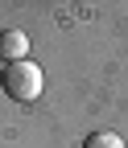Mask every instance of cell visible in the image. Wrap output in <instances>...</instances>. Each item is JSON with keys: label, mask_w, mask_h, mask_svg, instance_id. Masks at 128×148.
I'll use <instances>...</instances> for the list:
<instances>
[{"label": "cell", "mask_w": 128, "mask_h": 148, "mask_svg": "<svg viewBox=\"0 0 128 148\" xmlns=\"http://www.w3.org/2000/svg\"><path fill=\"white\" fill-rule=\"evenodd\" d=\"M0 82H4V95L12 103H37L42 99V86H46L42 70L33 62H8L4 74H0Z\"/></svg>", "instance_id": "1"}, {"label": "cell", "mask_w": 128, "mask_h": 148, "mask_svg": "<svg viewBox=\"0 0 128 148\" xmlns=\"http://www.w3.org/2000/svg\"><path fill=\"white\" fill-rule=\"evenodd\" d=\"M0 58H4V66L8 62H29V33L4 29L0 33Z\"/></svg>", "instance_id": "2"}, {"label": "cell", "mask_w": 128, "mask_h": 148, "mask_svg": "<svg viewBox=\"0 0 128 148\" xmlns=\"http://www.w3.org/2000/svg\"><path fill=\"white\" fill-rule=\"evenodd\" d=\"M83 148H124V140H120L116 132H91V136L83 140Z\"/></svg>", "instance_id": "3"}]
</instances>
